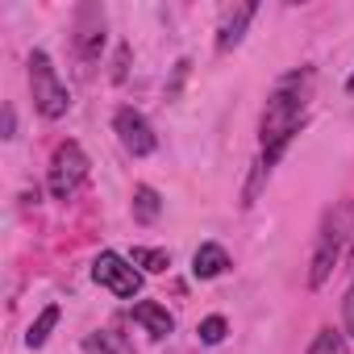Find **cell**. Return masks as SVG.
<instances>
[{
  "label": "cell",
  "instance_id": "1",
  "mask_svg": "<svg viewBox=\"0 0 354 354\" xmlns=\"http://www.w3.org/2000/svg\"><path fill=\"white\" fill-rule=\"evenodd\" d=\"M308 96H313V71H288L275 80L263 121H259V158L254 162L263 171H275V162L296 142V133L308 117Z\"/></svg>",
  "mask_w": 354,
  "mask_h": 354
},
{
  "label": "cell",
  "instance_id": "2",
  "mask_svg": "<svg viewBox=\"0 0 354 354\" xmlns=\"http://www.w3.org/2000/svg\"><path fill=\"white\" fill-rule=\"evenodd\" d=\"M26 67H30V92H34V109H38V117H46V121L67 117V109H71V92H67V84L59 80L55 59H50L46 50H34Z\"/></svg>",
  "mask_w": 354,
  "mask_h": 354
},
{
  "label": "cell",
  "instance_id": "3",
  "mask_svg": "<svg viewBox=\"0 0 354 354\" xmlns=\"http://www.w3.org/2000/svg\"><path fill=\"white\" fill-rule=\"evenodd\" d=\"M88 154L80 142H59L55 154H50V171H46V188L55 201H71L80 192V184L88 180Z\"/></svg>",
  "mask_w": 354,
  "mask_h": 354
},
{
  "label": "cell",
  "instance_id": "4",
  "mask_svg": "<svg viewBox=\"0 0 354 354\" xmlns=\"http://www.w3.org/2000/svg\"><path fill=\"white\" fill-rule=\"evenodd\" d=\"M342 238H346L342 234V213L333 209V213L321 217V230H317V242H313V259H308V288L313 292L329 283V275L342 259Z\"/></svg>",
  "mask_w": 354,
  "mask_h": 354
},
{
  "label": "cell",
  "instance_id": "5",
  "mask_svg": "<svg viewBox=\"0 0 354 354\" xmlns=\"http://www.w3.org/2000/svg\"><path fill=\"white\" fill-rule=\"evenodd\" d=\"M92 279H96L104 292H113L117 300H133V296L142 292V271H138L129 259H121L117 250H104V254L92 259Z\"/></svg>",
  "mask_w": 354,
  "mask_h": 354
},
{
  "label": "cell",
  "instance_id": "6",
  "mask_svg": "<svg viewBox=\"0 0 354 354\" xmlns=\"http://www.w3.org/2000/svg\"><path fill=\"white\" fill-rule=\"evenodd\" d=\"M113 133H117V142L125 146V154H133V158H146V154L158 150L154 125L146 121V113H138V109H129V104H121V109L113 113Z\"/></svg>",
  "mask_w": 354,
  "mask_h": 354
},
{
  "label": "cell",
  "instance_id": "7",
  "mask_svg": "<svg viewBox=\"0 0 354 354\" xmlns=\"http://www.w3.org/2000/svg\"><path fill=\"white\" fill-rule=\"evenodd\" d=\"M71 46H75V59L84 67H92L104 50V9L100 5H80L75 9V34H71Z\"/></svg>",
  "mask_w": 354,
  "mask_h": 354
},
{
  "label": "cell",
  "instance_id": "8",
  "mask_svg": "<svg viewBox=\"0 0 354 354\" xmlns=\"http://www.w3.org/2000/svg\"><path fill=\"white\" fill-rule=\"evenodd\" d=\"M259 17V5H238V9H230L225 17H221V26H217V55H230V50H238L242 46V38H246V26Z\"/></svg>",
  "mask_w": 354,
  "mask_h": 354
},
{
  "label": "cell",
  "instance_id": "9",
  "mask_svg": "<svg viewBox=\"0 0 354 354\" xmlns=\"http://www.w3.org/2000/svg\"><path fill=\"white\" fill-rule=\"evenodd\" d=\"M234 263H230V254H225V246H217V242H201V250L192 254V275L196 279H221L225 271H230Z\"/></svg>",
  "mask_w": 354,
  "mask_h": 354
},
{
  "label": "cell",
  "instance_id": "10",
  "mask_svg": "<svg viewBox=\"0 0 354 354\" xmlns=\"http://www.w3.org/2000/svg\"><path fill=\"white\" fill-rule=\"evenodd\" d=\"M133 321H138L150 337H171V329H175V317H171L162 304H154V300H138V304H133Z\"/></svg>",
  "mask_w": 354,
  "mask_h": 354
},
{
  "label": "cell",
  "instance_id": "11",
  "mask_svg": "<svg viewBox=\"0 0 354 354\" xmlns=\"http://www.w3.org/2000/svg\"><path fill=\"white\" fill-rule=\"evenodd\" d=\"M129 213L138 225H154L162 217V196L150 188V184H133V201H129Z\"/></svg>",
  "mask_w": 354,
  "mask_h": 354
},
{
  "label": "cell",
  "instance_id": "12",
  "mask_svg": "<svg viewBox=\"0 0 354 354\" xmlns=\"http://www.w3.org/2000/svg\"><path fill=\"white\" fill-rule=\"evenodd\" d=\"M59 317H63V308H59V304H46V308L38 313V321L30 325V333H26V346H30V350H42V346L50 342V333H55Z\"/></svg>",
  "mask_w": 354,
  "mask_h": 354
},
{
  "label": "cell",
  "instance_id": "13",
  "mask_svg": "<svg viewBox=\"0 0 354 354\" xmlns=\"http://www.w3.org/2000/svg\"><path fill=\"white\" fill-rule=\"evenodd\" d=\"M129 263H133L138 271L162 275V271L171 267V254H167V250H158V246H133V250H129Z\"/></svg>",
  "mask_w": 354,
  "mask_h": 354
},
{
  "label": "cell",
  "instance_id": "14",
  "mask_svg": "<svg viewBox=\"0 0 354 354\" xmlns=\"http://www.w3.org/2000/svg\"><path fill=\"white\" fill-rule=\"evenodd\" d=\"M346 342H350V337H346L342 329L321 325V329H317V337L308 342V350H304V354H346Z\"/></svg>",
  "mask_w": 354,
  "mask_h": 354
},
{
  "label": "cell",
  "instance_id": "15",
  "mask_svg": "<svg viewBox=\"0 0 354 354\" xmlns=\"http://www.w3.org/2000/svg\"><path fill=\"white\" fill-rule=\"evenodd\" d=\"M225 333H230V321H225L221 313H213V317H205V321L196 325V337H201L205 346H221Z\"/></svg>",
  "mask_w": 354,
  "mask_h": 354
},
{
  "label": "cell",
  "instance_id": "16",
  "mask_svg": "<svg viewBox=\"0 0 354 354\" xmlns=\"http://www.w3.org/2000/svg\"><path fill=\"white\" fill-rule=\"evenodd\" d=\"M84 354H125V346L113 333H88L84 337Z\"/></svg>",
  "mask_w": 354,
  "mask_h": 354
},
{
  "label": "cell",
  "instance_id": "17",
  "mask_svg": "<svg viewBox=\"0 0 354 354\" xmlns=\"http://www.w3.org/2000/svg\"><path fill=\"white\" fill-rule=\"evenodd\" d=\"M342 333L354 342V283H350V292H346V300H342Z\"/></svg>",
  "mask_w": 354,
  "mask_h": 354
},
{
  "label": "cell",
  "instance_id": "18",
  "mask_svg": "<svg viewBox=\"0 0 354 354\" xmlns=\"http://www.w3.org/2000/svg\"><path fill=\"white\" fill-rule=\"evenodd\" d=\"M188 59H180V63H175V80L167 84V100H175V96H180V88H184V80H188Z\"/></svg>",
  "mask_w": 354,
  "mask_h": 354
},
{
  "label": "cell",
  "instance_id": "19",
  "mask_svg": "<svg viewBox=\"0 0 354 354\" xmlns=\"http://www.w3.org/2000/svg\"><path fill=\"white\" fill-rule=\"evenodd\" d=\"M125 63H129V46H117V67H113V80L117 84L125 80Z\"/></svg>",
  "mask_w": 354,
  "mask_h": 354
},
{
  "label": "cell",
  "instance_id": "20",
  "mask_svg": "<svg viewBox=\"0 0 354 354\" xmlns=\"http://www.w3.org/2000/svg\"><path fill=\"white\" fill-rule=\"evenodd\" d=\"M5 138H17V113H13V104H5Z\"/></svg>",
  "mask_w": 354,
  "mask_h": 354
},
{
  "label": "cell",
  "instance_id": "21",
  "mask_svg": "<svg viewBox=\"0 0 354 354\" xmlns=\"http://www.w3.org/2000/svg\"><path fill=\"white\" fill-rule=\"evenodd\" d=\"M346 92H350V96H354V71H350V80H346Z\"/></svg>",
  "mask_w": 354,
  "mask_h": 354
}]
</instances>
